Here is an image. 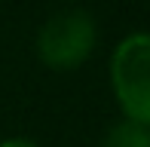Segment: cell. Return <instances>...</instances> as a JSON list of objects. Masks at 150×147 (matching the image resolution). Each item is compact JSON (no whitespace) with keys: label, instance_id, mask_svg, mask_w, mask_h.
Here are the masks:
<instances>
[{"label":"cell","instance_id":"obj_1","mask_svg":"<svg viewBox=\"0 0 150 147\" xmlns=\"http://www.w3.org/2000/svg\"><path fill=\"white\" fill-rule=\"evenodd\" d=\"M110 89L122 117L150 129V31H135L113 46Z\"/></svg>","mask_w":150,"mask_h":147},{"label":"cell","instance_id":"obj_2","mask_svg":"<svg viewBox=\"0 0 150 147\" xmlns=\"http://www.w3.org/2000/svg\"><path fill=\"white\" fill-rule=\"evenodd\" d=\"M98 28L86 9H61L43 22L37 34V58L52 71H77L95 52Z\"/></svg>","mask_w":150,"mask_h":147},{"label":"cell","instance_id":"obj_3","mask_svg":"<svg viewBox=\"0 0 150 147\" xmlns=\"http://www.w3.org/2000/svg\"><path fill=\"white\" fill-rule=\"evenodd\" d=\"M101 147H150V129H147V126H138V123L122 119V123H117L104 135Z\"/></svg>","mask_w":150,"mask_h":147},{"label":"cell","instance_id":"obj_4","mask_svg":"<svg viewBox=\"0 0 150 147\" xmlns=\"http://www.w3.org/2000/svg\"><path fill=\"white\" fill-rule=\"evenodd\" d=\"M0 147H40V144L31 141V138H25V135H12V138H3Z\"/></svg>","mask_w":150,"mask_h":147}]
</instances>
